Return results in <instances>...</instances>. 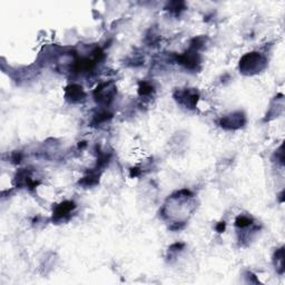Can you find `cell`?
Listing matches in <instances>:
<instances>
[{"mask_svg":"<svg viewBox=\"0 0 285 285\" xmlns=\"http://www.w3.org/2000/svg\"><path fill=\"white\" fill-rule=\"evenodd\" d=\"M266 59L260 52H249L245 55L240 63V70L247 75L260 73L265 68Z\"/></svg>","mask_w":285,"mask_h":285,"instance_id":"cell-1","label":"cell"},{"mask_svg":"<svg viewBox=\"0 0 285 285\" xmlns=\"http://www.w3.org/2000/svg\"><path fill=\"white\" fill-rule=\"evenodd\" d=\"M116 88L114 87L112 82H106V84H102L97 89L94 91V97L97 100V103L108 105L112 102L114 96H115Z\"/></svg>","mask_w":285,"mask_h":285,"instance_id":"cell-2","label":"cell"},{"mask_svg":"<svg viewBox=\"0 0 285 285\" xmlns=\"http://www.w3.org/2000/svg\"><path fill=\"white\" fill-rule=\"evenodd\" d=\"M245 122H246V120H245L243 113H234L229 116L223 117L220 125L225 129H238L245 124Z\"/></svg>","mask_w":285,"mask_h":285,"instance_id":"cell-3","label":"cell"},{"mask_svg":"<svg viewBox=\"0 0 285 285\" xmlns=\"http://www.w3.org/2000/svg\"><path fill=\"white\" fill-rule=\"evenodd\" d=\"M179 104H182L186 108H194L199 100V95L196 91L190 90V89H184L178 90L176 96H175Z\"/></svg>","mask_w":285,"mask_h":285,"instance_id":"cell-4","label":"cell"},{"mask_svg":"<svg viewBox=\"0 0 285 285\" xmlns=\"http://www.w3.org/2000/svg\"><path fill=\"white\" fill-rule=\"evenodd\" d=\"M177 61L179 64L185 66L188 69H195L197 67V65L200 64V57L199 54H197V51L191 48V50H188L184 55L178 56Z\"/></svg>","mask_w":285,"mask_h":285,"instance_id":"cell-5","label":"cell"},{"mask_svg":"<svg viewBox=\"0 0 285 285\" xmlns=\"http://www.w3.org/2000/svg\"><path fill=\"white\" fill-rule=\"evenodd\" d=\"M76 205L73 202H64V203L59 204L54 210V217L56 221L66 220L70 214L73 213V210L75 209Z\"/></svg>","mask_w":285,"mask_h":285,"instance_id":"cell-6","label":"cell"},{"mask_svg":"<svg viewBox=\"0 0 285 285\" xmlns=\"http://www.w3.org/2000/svg\"><path fill=\"white\" fill-rule=\"evenodd\" d=\"M66 98L72 103H80L85 98V91L78 85H72L66 89Z\"/></svg>","mask_w":285,"mask_h":285,"instance_id":"cell-7","label":"cell"},{"mask_svg":"<svg viewBox=\"0 0 285 285\" xmlns=\"http://www.w3.org/2000/svg\"><path fill=\"white\" fill-rule=\"evenodd\" d=\"M252 224L253 223L251 218L245 215L239 216L238 218H236V222H235V225L240 227V229H246V227L248 226H252Z\"/></svg>","mask_w":285,"mask_h":285,"instance_id":"cell-8","label":"cell"},{"mask_svg":"<svg viewBox=\"0 0 285 285\" xmlns=\"http://www.w3.org/2000/svg\"><path fill=\"white\" fill-rule=\"evenodd\" d=\"M153 91H154V88H153V86L151 84H148V82H143V84H140L139 86L140 96H150L152 95Z\"/></svg>","mask_w":285,"mask_h":285,"instance_id":"cell-9","label":"cell"}]
</instances>
